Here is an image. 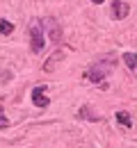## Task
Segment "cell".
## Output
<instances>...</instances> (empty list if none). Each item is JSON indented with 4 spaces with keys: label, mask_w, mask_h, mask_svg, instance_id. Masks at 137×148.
Wrapping results in <instances>:
<instances>
[{
    "label": "cell",
    "mask_w": 137,
    "mask_h": 148,
    "mask_svg": "<svg viewBox=\"0 0 137 148\" xmlns=\"http://www.w3.org/2000/svg\"><path fill=\"white\" fill-rule=\"evenodd\" d=\"M117 66V59H114V55H105L101 57V59H96L89 69H87V80L89 82H94V84H101L107 75H110V71Z\"/></svg>",
    "instance_id": "cell-1"
},
{
    "label": "cell",
    "mask_w": 137,
    "mask_h": 148,
    "mask_svg": "<svg viewBox=\"0 0 137 148\" xmlns=\"http://www.w3.org/2000/svg\"><path fill=\"white\" fill-rule=\"evenodd\" d=\"M46 46V37H43V23L32 25L30 27V50L32 53H41Z\"/></svg>",
    "instance_id": "cell-2"
},
{
    "label": "cell",
    "mask_w": 137,
    "mask_h": 148,
    "mask_svg": "<svg viewBox=\"0 0 137 148\" xmlns=\"http://www.w3.org/2000/svg\"><path fill=\"white\" fill-rule=\"evenodd\" d=\"M32 103L37 105V107H48V96H46V87H37L34 91H32Z\"/></svg>",
    "instance_id": "cell-3"
},
{
    "label": "cell",
    "mask_w": 137,
    "mask_h": 148,
    "mask_svg": "<svg viewBox=\"0 0 137 148\" xmlns=\"http://www.w3.org/2000/svg\"><path fill=\"white\" fill-rule=\"evenodd\" d=\"M128 12H130V7L126 5V2H121V0H114V5H112V18H126L128 16Z\"/></svg>",
    "instance_id": "cell-4"
},
{
    "label": "cell",
    "mask_w": 137,
    "mask_h": 148,
    "mask_svg": "<svg viewBox=\"0 0 137 148\" xmlns=\"http://www.w3.org/2000/svg\"><path fill=\"white\" fill-rule=\"evenodd\" d=\"M43 25L50 27V37H53V41H59V39H62V30H59V25L55 23V21H46Z\"/></svg>",
    "instance_id": "cell-5"
},
{
    "label": "cell",
    "mask_w": 137,
    "mask_h": 148,
    "mask_svg": "<svg viewBox=\"0 0 137 148\" xmlns=\"http://www.w3.org/2000/svg\"><path fill=\"white\" fill-rule=\"evenodd\" d=\"M123 64H126L130 71H135V73H137V55H135V53H126V55H123Z\"/></svg>",
    "instance_id": "cell-6"
},
{
    "label": "cell",
    "mask_w": 137,
    "mask_h": 148,
    "mask_svg": "<svg viewBox=\"0 0 137 148\" xmlns=\"http://www.w3.org/2000/svg\"><path fill=\"white\" fill-rule=\"evenodd\" d=\"M80 119H87V121H98L96 114H92L89 105H82V107H80Z\"/></svg>",
    "instance_id": "cell-7"
},
{
    "label": "cell",
    "mask_w": 137,
    "mask_h": 148,
    "mask_svg": "<svg viewBox=\"0 0 137 148\" xmlns=\"http://www.w3.org/2000/svg\"><path fill=\"white\" fill-rule=\"evenodd\" d=\"M117 121L121 123V125H126V128H130V125H133V121H130L128 112H117Z\"/></svg>",
    "instance_id": "cell-8"
},
{
    "label": "cell",
    "mask_w": 137,
    "mask_h": 148,
    "mask_svg": "<svg viewBox=\"0 0 137 148\" xmlns=\"http://www.w3.org/2000/svg\"><path fill=\"white\" fill-rule=\"evenodd\" d=\"M12 32H14V25L9 21L0 18V34H12Z\"/></svg>",
    "instance_id": "cell-9"
},
{
    "label": "cell",
    "mask_w": 137,
    "mask_h": 148,
    "mask_svg": "<svg viewBox=\"0 0 137 148\" xmlns=\"http://www.w3.org/2000/svg\"><path fill=\"white\" fill-rule=\"evenodd\" d=\"M62 55H64V53H55V55L50 57V62L46 64V71H53V66H55V62H57V59H62Z\"/></svg>",
    "instance_id": "cell-10"
},
{
    "label": "cell",
    "mask_w": 137,
    "mask_h": 148,
    "mask_svg": "<svg viewBox=\"0 0 137 148\" xmlns=\"http://www.w3.org/2000/svg\"><path fill=\"white\" fill-rule=\"evenodd\" d=\"M2 125H7V119H5V110H2V105H0V128Z\"/></svg>",
    "instance_id": "cell-11"
},
{
    "label": "cell",
    "mask_w": 137,
    "mask_h": 148,
    "mask_svg": "<svg viewBox=\"0 0 137 148\" xmlns=\"http://www.w3.org/2000/svg\"><path fill=\"white\" fill-rule=\"evenodd\" d=\"M94 2H96V5H101V2H103V0H94Z\"/></svg>",
    "instance_id": "cell-12"
}]
</instances>
